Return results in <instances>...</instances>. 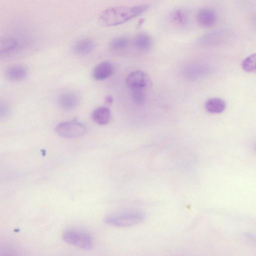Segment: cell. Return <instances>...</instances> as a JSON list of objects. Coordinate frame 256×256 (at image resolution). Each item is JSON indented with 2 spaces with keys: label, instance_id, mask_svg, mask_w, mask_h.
I'll list each match as a JSON object with an SVG mask.
<instances>
[{
  "label": "cell",
  "instance_id": "5b68a950",
  "mask_svg": "<svg viewBox=\"0 0 256 256\" xmlns=\"http://www.w3.org/2000/svg\"><path fill=\"white\" fill-rule=\"evenodd\" d=\"M126 83L130 90H146L152 86L150 76L141 70H135L130 72L126 77Z\"/></svg>",
  "mask_w": 256,
  "mask_h": 256
},
{
  "label": "cell",
  "instance_id": "ba28073f",
  "mask_svg": "<svg viewBox=\"0 0 256 256\" xmlns=\"http://www.w3.org/2000/svg\"><path fill=\"white\" fill-rule=\"evenodd\" d=\"M114 68L112 64L107 61L98 64L92 72L93 78L98 80H104L109 78L113 73Z\"/></svg>",
  "mask_w": 256,
  "mask_h": 256
},
{
  "label": "cell",
  "instance_id": "52a82bcc",
  "mask_svg": "<svg viewBox=\"0 0 256 256\" xmlns=\"http://www.w3.org/2000/svg\"><path fill=\"white\" fill-rule=\"evenodd\" d=\"M58 102L62 109L70 110L78 106L79 103V98L76 94L72 92H66L60 96Z\"/></svg>",
  "mask_w": 256,
  "mask_h": 256
},
{
  "label": "cell",
  "instance_id": "ffe728a7",
  "mask_svg": "<svg viewBox=\"0 0 256 256\" xmlns=\"http://www.w3.org/2000/svg\"><path fill=\"white\" fill-rule=\"evenodd\" d=\"M10 114V108L7 103L0 101V120L8 118Z\"/></svg>",
  "mask_w": 256,
  "mask_h": 256
},
{
  "label": "cell",
  "instance_id": "9c48e42d",
  "mask_svg": "<svg viewBox=\"0 0 256 256\" xmlns=\"http://www.w3.org/2000/svg\"><path fill=\"white\" fill-rule=\"evenodd\" d=\"M208 72V68L204 64L196 63L186 68L185 76L191 80H196L203 77Z\"/></svg>",
  "mask_w": 256,
  "mask_h": 256
},
{
  "label": "cell",
  "instance_id": "7402d4cb",
  "mask_svg": "<svg viewBox=\"0 0 256 256\" xmlns=\"http://www.w3.org/2000/svg\"><path fill=\"white\" fill-rule=\"evenodd\" d=\"M105 102L108 104H110L113 102L112 97L111 96H106L104 99Z\"/></svg>",
  "mask_w": 256,
  "mask_h": 256
},
{
  "label": "cell",
  "instance_id": "e0dca14e",
  "mask_svg": "<svg viewBox=\"0 0 256 256\" xmlns=\"http://www.w3.org/2000/svg\"><path fill=\"white\" fill-rule=\"evenodd\" d=\"M242 66V69L247 72H254L256 68V54H251L244 60Z\"/></svg>",
  "mask_w": 256,
  "mask_h": 256
},
{
  "label": "cell",
  "instance_id": "2e32d148",
  "mask_svg": "<svg viewBox=\"0 0 256 256\" xmlns=\"http://www.w3.org/2000/svg\"><path fill=\"white\" fill-rule=\"evenodd\" d=\"M172 17L174 22L180 26L186 24L190 19L188 10L184 8L178 9L174 10Z\"/></svg>",
  "mask_w": 256,
  "mask_h": 256
},
{
  "label": "cell",
  "instance_id": "d6986e66",
  "mask_svg": "<svg viewBox=\"0 0 256 256\" xmlns=\"http://www.w3.org/2000/svg\"><path fill=\"white\" fill-rule=\"evenodd\" d=\"M132 96L134 102L138 104H143L146 100V91L140 90H131Z\"/></svg>",
  "mask_w": 256,
  "mask_h": 256
},
{
  "label": "cell",
  "instance_id": "8fae6325",
  "mask_svg": "<svg viewBox=\"0 0 256 256\" xmlns=\"http://www.w3.org/2000/svg\"><path fill=\"white\" fill-rule=\"evenodd\" d=\"M96 47L94 42L90 38H82L77 41L74 45V50L80 55H86L94 50Z\"/></svg>",
  "mask_w": 256,
  "mask_h": 256
},
{
  "label": "cell",
  "instance_id": "5bb4252c",
  "mask_svg": "<svg viewBox=\"0 0 256 256\" xmlns=\"http://www.w3.org/2000/svg\"><path fill=\"white\" fill-rule=\"evenodd\" d=\"M92 116L96 123L104 125L108 124L110 120V112L106 106H100L93 111Z\"/></svg>",
  "mask_w": 256,
  "mask_h": 256
},
{
  "label": "cell",
  "instance_id": "7c38bea8",
  "mask_svg": "<svg viewBox=\"0 0 256 256\" xmlns=\"http://www.w3.org/2000/svg\"><path fill=\"white\" fill-rule=\"evenodd\" d=\"M26 69L21 65H13L9 66L6 70V77L12 80H20L27 75Z\"/></svg>",
  "mask_w": 256,
  "mask_h": 256
},
{
  "label": "cell",
  "instance_id": "9a60e30c",
  "mask_svg": "<svg viewBox=\"0 0 256 256\" xmlns=\"http://www.w3.org/2000/svg\"><path fill=\"white\" fill-rule=\"evenodd\" d=\"M18 42V40L12 37L0 38V54H6L16 49Z\"/></svg>",
  "mask_w": 256,
  "mask_h": 256
},
{
  "label": "cell",
  "instance_id": "4fadbf2b",
  "mask_svg": "<svg viewBox=\"0 0 256 256\" xmlns=\"http://www.w3.org/2000/svg\"><path fill=\"white\" fill-rule=\"evenodd\" d=\"M226 107L225 102L219 98H213L208 100L205 103L206 111L211 114L222 112Z\"/></svg>",
  "mask_w": 256,
  "mask_h": 256
},
{
  "label": "cell",
  "instance_id": "ac0fdd59",
  "mask_svg": "<svg viewBox=\"0 0 256 256\" xmlns=\"http://www.w3.org/2000/svg\"><path fill=\"white\" fill-rule=\"evenodd\" d=\"M129 42L128 38L126 37H118L114 38L110 43V46L114 50H120L126 48Z\"/></svg>",
  "mask_w": 256,
  "mask_h": 256
},
{
  "label": "cell",
  "instance_id": "3957f363",
  "mask_svg": "<svg viewBox=\"0 0 256 256\" xmlns=\"http://www.w3.org/2000/svg\"><path fill=\"white\" fill-rule=\"evenodd\" d=\"M62 238L66 243L82 250H90L94 246L92 236L80 230H67L62 233Z\"/></svg>",
  "mask_w": 256,
  "mask_h": 256
},
{
  "label": "cell",
  "instance_id": "7a4b0ae2",
  "mask_svg": "<svg viewBox=\"0 0 256 256\" xmlns=\"http://www.w3.org/2000/svg\"><path fill=\"white\" fill-rule=\"evenodd\" d=\"M145 214L139 210H127L106 216L104 222L112 226L126 228L142 223L145 219Z\"/></svg>",
  "mask_w": 256,
  "mask_h": 256
},
{
  "label": "cell",
  "instance_id": "277c9868",
  "mask_svg": "<svg viewBox=\"0 0 256 256\" xmlns=\"http://www.w3.org/2000/svg\"><path fill=\"white\" fill-rule=\"evenodd\" d=\"M56 132L62 137L74 138L84 135L86 128L82 124L72 120L59 124L56 128Z\"/></svg>",
  "mask_w": 256,
  "mask_h": 256
},
{
  "label": "cell",
  "instance_id": "6da1fadb",
  "mask_svg": "<svg viewBox=\"0 0 256 256\" xmlns=\"http://www.w3.org/2000/svg\"><path fill=\"white\" fill-rule=\"evenodd\" d=\"M148 8L149 6L147 4L110 8L100 15L98 23L102 26H117L142 14Z\"/></svg>",
  "mask_w": 256,
  "mask_h": 256
},
{
  "label": "cell",
  "instance_id": "8992f818",
  "mask_svg": "<svg viewBox=\"0 0 256 256\" xmlns=\"http://www.w3.org/2000/svg\"><path fill=\"white\" fill-rule=\"evenodd\" d=\"M196 20L198 24L204 28L212 26L216 21L214 11L208 7L200 8L196 14Z\"/></svg>",
  "mask_w": 256,
  "mask_h": 256
},
{
  "label": "cell",
  "instance_id": "30bf717a",
  "mask_svg": "<svg viewBox=\"0 0 256 256\" xmlns=\"http://www.w3.org/2000/svg\"><path fill=\"white\" fill-rule=\"evenodd\" d=\"M152 40L150 36L146 32H140L134 38L136 48L140 52H147L150 50L152 46Z\"/></svg>",
  "mask_w": 256,
  "mask_h": 256
},
{
  "label": "cell",
  "instance_id": "44dd1931",
  "mask_svg": "<svg viewBox=\"0 0 256 256\" xmlns=\"http://www.w3.org/2000/svg\"><path fill=\"white\" fill-rule=\"evenodd\" d=\"M0 256H18L16 251L8 245L0 246Z\"/></svg>",
  "mask_w": 256,
  "mask_h": 256
}]
</instances>
